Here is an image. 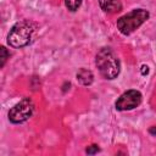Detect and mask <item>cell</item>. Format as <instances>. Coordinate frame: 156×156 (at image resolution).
<instances>
[{"instance_id": "obj_8", "label": "cell", "mask_w": 156, "mask_h": 156, "mask_svg": "<svg viewBox=\"0 0 156 156\" xmlns=\"http://www.w3.org/2000/svg\"><path fill=\"white\" fill-rule=\"evenodd\" d=\"M65 4H66V7L69 11H76L80 6L82 0H65Z\"/></svg>"}, {"instance_id": "obj_12", "label": "cell", "mask_w": 156, "mask_h": 156, "mask_svg": "<svg viewBox=\"0 0 156 156\" xmlns=\"http://www.w3.org/2000/svg\"><path fill=\"white\" fill-rule=\"evenodd\" d=\"M149 132H150L151 134H154V135H156V127H151V128L149 129Z\"/></svg>"}, {"instance_id": "obj_11", "label": "cell", "mask_w": 156, "mask_h": 156, "mask_svg": "<svg viewBox=\"0 0 156 156\" xmlns=\"http://www.w3.org/2000/svg\"><path fill=\"white\" fill-rule=\"evenodd\" d=\"M140 72H141V74H143V76L147 74V73H149V67H147V66H145V65H143V66H141Z\"/></svg>"}, {"instance_id": "obj_4", "label": "cell", "mask_w": 156, "mask_h": 156, "mask_svg": "<svg viewBox=\"0 0 156 156\" xmlns=\"http://www.w3.org/2000/svg\"><path fill=\"white\" fill-rule=\"evenodd\" d=\"M34 111V104L30 99L26 98L16 104L9 112V119L12 123H22L26 122Z\"/></svg>"}, {"instance_id": "obj_5", "label": "cell", "mask_w": 156, "mask_h": 156, "mask_svg": "<svg viewBox=\"0 0 156 156\" xmlns=\"http://www.w3.org/2000/svg\"><path fill=\"white\" fill-rule=\"evenodd\" d=\"M141 102V94L138 90H127L116 101V108L118 111L133 110L138 107Z\"/></svg>"}, {"instance_id": "obj_1", "label": "cell", "mask_w": 156, "mask_h": 156, "mask_svg": "<svg viewBox=\"0 0 156 156\" xmlns=\"http://www.w3.org/2000/svg\"><path fill=\"white\" fill-rule=\"evenodd\" d=\"M96 67L101 76L106 79H113L118 76L121 65L117 55L111 50L110 48H102L98 54L95 58Z\"/></svg>"}, {"instance_id": "obj_9", "label": "cell", "mask_w": 156, "mask_h": 156, "mask_svg": "<svg viewBox=\"0 0 156 156\" xmlns=\"http://www.w3.org/2000/svg\"><path fill=\"white\" fill-rule=\"evenodd\" d=\"M0 52H1V56H0V67H4V65H5V62H6L7 57H9V52H7V50L4 46L0 48Z\"/></svg>"}, {"instance_id": "obj_2", "label": "cell", "mask_w": 156, "mask_h": 156, "mask_svg": "<svg viewBox=\"0 0 156 156\" xmlns=\"http://www.w3.org/2000/svg\"><path fill=\"white\" fill-rule=\"evenodd\" d=\"M35 30V24L30 21H21L18 23H16L9 35H7V43L12 46V48H22L29 44L33 33Z\"/></svg>"}, {"instance_id": "obj_6", "label": "cell", "mask_w": 156, "mask_h": 156, "mask_svg": "<svg viewBox=\"0 0 156 156\" xmlns=\"http://www.w3.org/2000/svg\"><path fill=\"white\" fill-rule=\"evenodd\" d=\"M99 4L101 6V9L105 12H108V13L118 12L122 9V5H121L119 0H99Z\"/></svg>"}, {"instance_id": "obj_7", "label": "cell", "mask_w": 156, "mask_h": 156, "mask_svg": "<svg viewBox=\"0 0 156 156\" xmlns=\"http://www.w3.org/2000/svg\"><path fill=\"white\" fill-rule=\"evenodd\" d=\"M77 80L82 85H90L94 80V76H93L91 71H89L87 68H80L77 72Z\"/></svg>"}, {"instance_id": "obj_3", "label": "cell", "mask_w": 156, "mask_h": 156, "mask_svg": "<svg viewBox=\"0 0 156 156\" xmlns=\"http://www.w3.org/2000/svg\"><path fill=\"white\" fill-rule=\"evenodd\" d=\"M147 18H149V12L146 10L136 9L119 17L117 20V28L122 34L129 35L135 29H138Z\"/></svg>"}, {"instance_id": "obj_10", "label": "cell", "mask_w": 156, "mask_h": 156, "mask_svg": "<svg viewBox=\"0 0 156 156\" xmlns=\"http://www.w3.org/2000/svg\"><path fill=\"white\" fill-rule=\"evenodd\" d=\"M85 151H87V154H88V155H94V154H96V152L99 151V147H98V145H95V144H94V145L88 146Z\"/></svg>"}]
</instances>
